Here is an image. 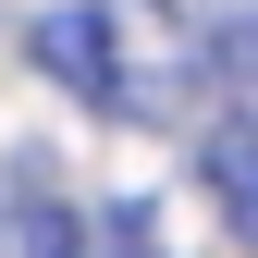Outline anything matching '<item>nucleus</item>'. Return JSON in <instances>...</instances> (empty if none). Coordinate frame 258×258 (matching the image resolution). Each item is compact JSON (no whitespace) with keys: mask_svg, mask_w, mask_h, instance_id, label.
<instances>
[{"mask_svg":"<svg viewBox=\"0 0 258 258\" xmlns=\"http://www.w3.org/2000/svg\"><path fill=\"white\" fill-rule=\"evenodd\" d=\"M111 37V111L123 123H184L197 111V74H209V37L172 13V0H86Z\"/></svg>","mask_w":258,"mask_h":258,"instance_id":"f257e3e1","label":"nucleus"},{"mask_svg":"<svg viewBox=\"0 0 258 258\" xmlns=\"http://www.w3.org/2000/svg\"><path fill=\"white\" fill-rule=\"evenodd\" d=\"M0 258H86V221L49 197V184H13L0 197Z\"/></svg>","mask_w":258,"mask_h":258,"instance_id":"20e7f679","label":"nucleus"},{"mask_svg":"<svg viewBox=\"0 0 258 258\" xmlns=\"http://www.w3.org/2000/svg\"><path fill=\"white\" fill-rule=\"evenodd\" d=\"M197 172H209V209L234 221V246H258V111H234V123H209Z\"/></svg>","mask_w":258,"mask_h":258,"instance_id":"7ed1b4c3","label":"nucleus"},{"mask_svg":"<svg viewBox=\"0 0 258 258\" xmlns=\"http://www.w3.org/2000/svg\"><path fill=\"white\" fill-rule=\"evenodd\" d=\"M209 74H234V86H258V13H234V25H209Z\"/></svg>","mask_w":258,"mask_h":258,"instance_id":"39448f33","label":"nucleus"},{"mask_svg":"<svg viewBox=\"0 0 258 258\" xmlns=\"http://www.w3.org/2000/svg\"><path fill=\"white\" fill-rule=\"evenodd\" d=\"M37 74L61 86V99H86V111H111V37H99V13H37Z\"/></svg>","mask_w":258,"mask_h":258,"instance_id":"f03ea898","label":"nucleus"}]
</instances>
